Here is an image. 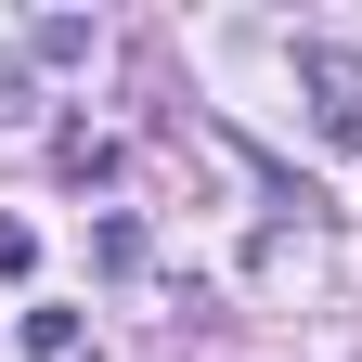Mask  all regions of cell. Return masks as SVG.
<instances>
[{
    "instance_id": "1",
    "label": "cell",
    "mask_w": 362,
    "mask_h": 362,
    "mask_svg": "<svg viewBox=\"0 0 362 362\" xmlns=\"http://www.w3.org/2000/svg\"><path fill=\"white\" fill-rule=\"evenodd\" d=\"M298 90H310V129H324V143H362V52L298 39Z\"/></svg>"
},
{
    "instance_id": "2",
    "label": "cell",
    "mask_w": 362,
    "mask_h": 362,
    "mask_svg": "<svg viewBox=\"0 0 362 362\" xmlns=\"http://www.w3.org/2000/svg\"><path fill=\"white\" fill-rule=\"evenodd\" d=\"M13 349H26V362H90V349H78V310H13Z\"/></svg>"
},
{
    "instance_id": "3",
    "label": "cell",
    "mask_w": 362,
    "mask_h": 362,
    "mask_svg": "<svg viewBox=\"0 0 362 362\" xmlns=\"http://www.w3.org/2000/svg\"><path fill=\"white\" fill-rule=\"evenodd\" d=\"M26 52H39V65H90V13H39Z\"/></svg>"
},
{
    "instance_id": "4",
    "label": "cell",
    "mask_w": 362,
    "mask_h": 362,
    "mask_svg": "<svg viewBox=\"0 0 362 362\" xmlns=\"http://www.w3.org/2000/svg\"><path fill=\"white\" fill-rule=\"evenodd\" d=\"M90 259H104V272H143V220L104 207V220H90Z\"/></svg>"
},
{
    "instance_id": "5",
    "label": "cell",
    "mask_w": 362,
    "mask_h": 362,
    "mask_svg": "<svg viewBox=\"0 0 362 362\" xmlns=\"http://www.w3.org/2000/svg\"><path fill=\"white\" fill-rule=\"evenodd\" d=\"M52 156H65V181H117V143H104V129H65Z\"/></svg>"
},
{
    "instance_id": "6",
    "label": "cell",
    "mask_w": 362,
    "mask_h": 362,
    "mask_svg": "<svg viewBox=\"0 0 362 362\" xmlns=\"http://www.w3.org/2000/svg\"><path fill=\"white\" fill-rule=\"evenodd\" d=\"M26 272H39V233H26V220H0V285H26Z\"/></svg>"
},
{
    "instance_id": "7",
    "label": "cell",
    "mask_w": 362,
    "mask_h": 362,
    "mask_svg": "<svg viewBox=\"0 0 362 362\" xmlns=\"http://www.w3.org/2000/svg\"><path fill=\"white\" fill-rule=\"evenodd\" d=\"M13 117H26V65L0 52V129H13Z\"/></svg>"
}]
</instances>
